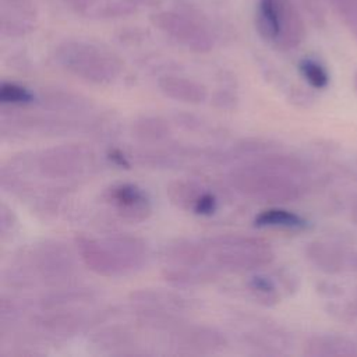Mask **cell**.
I'll return each instance as SVG.
<instances>
[{"label": "cell", "mask_w": 357, "mask_h": 357, "mask_svg": "<svg viewBox=\"0 0 357 357\" xmlns=\"http://www.w3.org/2000/svg\"><path fill=\"white\" fill-rule=\"evenodd\" d=\"M75 247L81 262L105 278L127 276L144 269L149 259L148 244L132 234L113 233L103 237L77 236Z\"/></svg>", "instance_id": "3"}, {"label": "cell", "mask_w": 357, "mask_h": 357, "mask_svg": "<svg viewBox=\"0 0 357 357\" xmlns=\"http://www.w3.org/2000/svg\"><path fill=\"white\" fill-rule=\"evenodd\" d=\"M103 202L114 213L130 223H141L152 213V202L146 191L134 183H116L102 194Z\"/></svg>", "instance_id": "10"}, {"label": "cell", "mask_w": 357, "mask_h": 357, "mask_svg": "<svg viewBox=\"0 0 357 357\" xmlns=\"http://www.w3.org/2000/svg\"><path fill=\"white\" fill-rule=\"evenodd\" d=\"M166 194L173 205L198 216H211L219 208V198L215 191L195 180H174L167 185Z\"/></svg>", "instance_id": "11"}, {"label": "cell", "mask_w": 357, "mask_h": 357, "mask_svg": "<svg viewBox=\"0 0 357 357\" xmlns=\"http://www.w3.org/2000/svg\"><path fill=\"white\" fill-rule=\"evenodd\" d=\"M36 100L38 95L21 84L3 81L0 85V102L3 106L25 107L36 103Z\"/></svg>", "instance_id": "24"}, {"label": "cell", "mask_w": 357, "mask_h": 357, "mask_svg": "<svg viewBox=\"0 0 357 357\" xmlns=\"http://www.w3.org/2000/svg\"><path fill=\"white\" fill-rule=\"evenodd\" d=\"M53 57L61 70L95 85H109L123 71V61L116 53L86 40H64L54 47Z\"/></svg>", "instance_id": "5"}, {"label": "cell", "mask_w": 357, "mask_h": 357, "mask_svg": "<svg viewBox=\"0 0 357 357\" xmlns=\"http://www.w3.org/2000/svg\"><path fill=\"white\" fill-rule=\"evenodd\" d=\"M17 225V219L13 213V211L6 205L1 204L0 208V233H1V240L4 241L8 234L14 231V226Z\"/></svg>", "instance_id": "29"}, {"label": "cell", "mask_w": 357, "mask_h": 357, "mask_svg": "<svg viewBox=\"0 0 357 357\" xmlns=\"http://www.w3.org/2000/svg\"><path fill=\"white\" fill-rule=\"evenodd\" d=\"M158 88L166 98L190 105H201L209 96L204 84L176 74L162 75L158 79Z\"/></svg>", "instance_id": "18"}, {"label": "cell", "mask_w": 357, "mask_h": 357, "mask_svg": "<svg viewBox=\"0 0 357 357\" xmlns=\"http://www.w3.org/2000/svg\"><path fill=\"white\" fill-rule=\"evenodd\" d=\"M346 250L339 244L312 240L305 248L304 254L307 261L318 271L326 275H339L347 269L346 266Z\"/></svg>", "instance_id": "17"}, {"label": "cell", "mask_w": 357, "mask_h": 357, "mask_svg": "<svg viewBox=\"0 0 357 357\" xmlns=\"http://www.w3.org/2000/svg\"><path fill=\"white\" fill-rule=\"evenodd\" d=\"M208 266L223 272H251L269 266L275 252L268 241L245 234H219L204 238Z\"/></svg>", "instance_id": "6"}, {"label": "cell", "mask_w": 357, "mask_h": 357, "mask_svg": "<svg viewBox=\"0 0 357 357\" xmlns=\"http://www.w3.org/2000/svg\"><path fill=\"white\" fill-rule=\"evenodd\" d=\"M329 6L357 40V0H329Z\"/></svg>", "instance_id": "26"}, {"label": "cell", "mask_w": 357, "mask_h": 357, "mask_svg": "<svg viewBox=\"0 0 357 357\" xmlns=\"http://www.w3.org/2000/svg\"><path fill=\"white\" fill-rule=\"evenodd\" d=\"M350 303L353 304V307H354V310L357 311V289H356V294H354V298L353 300H350Z\"/></svg>", "instance_id": "34"}, {"label": "cell", "mask_w": 357, "mask_h": 357, "mask_svg": "<svg viewBox=\"0 0 357 357\" xmlns=\"http://www.w3.org/2000/svg\"><path fill=\"white\" fill-rule=\"evenodd\" d=\"M353 86H354V89H356V92H357V71H356V74H354V77H353Z\"/></svg>", "instance_id": "35"}, {"label": "cell", "mask_w": 357, "mask_h": 357, "mask_svg": "<svg viewBox=\"0 0 357 357\" xmlns=\"http://www.w3.org/2000/svg\"><path fill=\"white\" fill-rule=\"evenodd\" d=\"M303 10L304 15L317 28H322L326 24V13L329 0H296Z\"/></svg>", "instance_id": "27"}, {"label": "cell", "mask_w": 357, "mask_h": 357, "mask_svg": "<svg viewBox=\"0 0 357 357\" xmlns=\"http://www.w3.org/2000/svg\"><path fill=\"white\" fill-rule=\"evenodd\" d=\"M77 15L89 20H116L134 14L141 4L153 0H61Z\"/></svg>", "instance_id": "13"}, {"label": "cell", "mask_w": 357, "mask_h": 357, "mask_svg": "<svg viewBox=\"0 0 357 357\" xmlns=\"http://www.w3.org/2000/svg\"><path fill=\"white\" fill-rule=\"evenodd\" d=\"M296 0H258L255 29L262 40L278 50L297 49L305 39V21Z\"/></svg>", "instance_id": "7"}, {"label": "cell", "mask_w": 357, "mask_h": 357, "mask_svg": "<svg viewBox=\"0 0 357 357\" xmlns=\"http://www.w3.org/2000/svg\"><path fill=\"white\" fill-rule=\"evenodd\" d=\"M74 276L73 254L59 241H40L21 248L11 265L3 272L4 283L13 287L36 284L61 287Z\"/></svg>", "instance_id": "4"}, {"label": "cell", "mask_w": 357, "mask_h": 357, "mask_svg": "<svg viewBox=\"0 0 357 357\" xmlns=\"http://www.w3.org/2000/svg\"><path fill=\"white\" fill-rule=\"evenodd\" d=\"M254 225L257 227H279L287 230H304L310 226L308 220L303 216L276 206L261 211L254 218Z\"/></svg>", "instance_id": "22"}, {"label": "cell", "mask_w": 357, "mask_h": 357, "mask_svg": "<svg viewBox=\"0 0 357 357\" xmlns=\"http://www.w3.org/2000/svg\"><path fill=\"white\" fill-rule=\"evenodd\" d=\"M350 218H351L353 223H354V225H357V202H354V204H353V206H351Z\"/></svg>", "instance_id": "33"}, {"label": "cell", "mask_w": 357, "mask_h": 357, "mask_svg": "<svg viewBox=\"0 0 357 357\" xmlns=\"http://www.w3.org/2000/svg\"><path fill=\"white\" fill-rule=\"evenodd\" d=\"M241 340L248 347L259 350L264 354H282L293 343L284 328L269 322H257L252 328L241 333Z\"/></svg>", "instance_id": "15"}, {"label": "cell", "mask_w": 357, "mask_h": 357, "mask_svg": "<svg viewBox=\"0 0 357 357\" xmlns=\"http://www.w3.org/2000/svg\"><path fill=\"white\" fill-rule=\"evenodd\" d=\"M163 279L173 286H199L215 282L218 271L212 268H178L165 266L162 271Z\"/></svg>", "instance_id": "21"}, {"label": "cell", "mask_w": 357, "mask_h": 357, "mask_svg": "<svg viewBox=\"0 0 357 357\" xmlns=\"http://www.w3.org/2000/svg\"><path fill=\"white\" fill-rule=\"evenodd\" d=\"M35 0H0V33L6 38L29 35L38 24Z\"/></svg>", "instance_id": "12"}, {"label": "cell", "mask_w": 357, "mask_h": 357, "mask_svg": "<svg viewBox=\"0 0 357 357\" xmlns=\"http://www.w3.org/2000/svg\"><path fill=\"white\" fill-rule=\"evenodd\" d=\"M106 156H107V159H109L113 165H116V166H119V167H121V169H130V167H131V162L128 160V156H126V155H124L120 149H117V148L109 149L107 153H106Z\"/></svg>", "instance_id": "31"}, {"label": "cell", "mask_w": 357, "mask_h": 357, "mask_svg": "<svg viewBox=\"0 0 357 357\" xmlns=\"http://www.w3.org/2000/svg\"><path fill=\"white\" fill-rule=\"evenodd\" d=\"M130 301L132 307L137 308L156 310L177 315H183L184 312L192 311L198 307L197 300L162 289H138L130 294Z\"/></svg>", "instance_id": "14"}, {"label": "cell", "mask_w": 357, "mask_h": 357, "mask_svg": "<svg viewBox=\"0 0 357 357\" xmlns=\"http://www.w3.org/2000/svg\"><path fill=\"white\" fill-rule=\"evenodd\" d=\"M152 25L188 52L204 54L215 46V38L205 24L177 10H158L149 17Z\"/></svg>", "instance_id": "8"}, {"label": "cell", "mask_w": 357, "mask_h": 357, "mask_svg": "<svg viewBox=\"0 0 357 357\" xmlns=\"http://www.w3.org/2000/svg\"><path fill=\"white\" fill-rule=\"evenodd\" d=\"M317 291H318L322 297L329 298V300L340 298V297L344 294L343 287L339 286L337 283H333V282H321V283L317 286Z\"/></svg>", "instance_id": "30"}, {"label": "cell", "mask_w": 357, "mask_h": 357, "mask_svg": "<svg viewBox=\"0 0 357 357\" xmlns=\"http://www.w3.org/2000/svg\"><path fill=\"white\" fill-rule=\"evenodd\" d=\"M230 185L243 197L265 204L300 199L310 187V166L289 153L266 151L229 173Z\"/></svg>", "instance_id": "1"}, {"label": "cell", "mask_w": 357, "mask_h": 357, "mask_svg": "<svg viewBox=\"0 0 357 357\" xmlns=\"http://www.w3.org/2000/svg\"><path fill=\"white\" fill-rule=\"evenodd\" d=\"M325 311L333 319L347 325L357 321V311L350 301H329L325 305Z\"/></svg>", "instance_id": "28"}, {"label": "cell", "mask_w": 357, "mask_h": 357, "mask_svg": "<svg viewBox=\"0 0 357 357\" xmlns=\"http://www.w3.org/2000/svg\"><path fill=\"white\" fill-rule=\"evenodd\" d=\"M99 169L96 152L84 144H64L22 153L8 160L1 170L33 174L47 183H54L61 191L70 184L92 176Z\"/></svg>", "instance_id": "2"}, {"label": "cell", "mask_w": 357, "mask_h": 357, "mask_svg": "<svg viewBox=\"0 0 357 357\" xmlns=\"http://www.w3.org/2000/svg\"><path fill=\"white\" fill-rule=\"evenodd\" d=\"M166 266L178 268H211L205 240L180 238L167 244L163 250Z\"/></svg>", "instance_id": "16"}, {"label": "cell", "mask_w": 357, "mask_h": 357, "mask_svg": "<svg viewBox=\"0 0 357 357\" xmlns=\"http://www.w3.org/2000/svg\"><path fill=\"white\" fill-rule=\"evenodd\" d=\"M346 266L347 271L357 275V250H346Z\"/></svg>", "instance_id": "32"}, {"label": "cell", "mask_w": 357, "mask_h": 357, "mask_svg": "<svg viewBox=\"0 0 357 357\" xmlns=\"http://www.w3.org/2000/svg\"><path fill=\"white\" fill-rule=\"evenodd\" d=\"M298 71L308 85L315 89H325L329 85L331 78L328 70L321 61L312 57L301 59L298 61Z\"/></svg>", "instance_id": "25"}, {"label": "cell", "mask_w": 357, "mask_h": 357, "mask_svg": "<svg viewBox=\"0 0 357 357\" xmlns=\"http://www.w3.org/2000/svg\"><path fill=\"white\" fill-rule=\"evenodd\" d=\"M167 343L178 354H209L226 349L229 340L213 326L181 322L169 332Z\"/></svg>", "instance_id": "9"}, {"label": "cell", "mask_w": 357, "mask_h": 357, "mask_svg": "<svg viewBox=\"0 0 357 357\" xmlns=\"http://www.w3.org/2000/svg\"><path fill=\"white\" fill-rule=\"evenodd\" d=\"M303 353L308 357H357V343L342 335H312L304 342Z\"/></svg>", "instance_id": "19"}, {"label": "cell", "mask_w": 357, "mask_h": 357, "mask_svg": "<svg viewBox=\"0 0 357 357\" xmlns=\"http://www.w3.org/2000/svg\"><path fill=\"white\" fill-rule=\"evenodd\" d=\"M250 294L262 305L273 307L280 303L282 293L275 279L266 275L251 276L245 283Z\"/></svg>", "instance_id": "23"}, {"label": "cell", "mask_w": 357, "mask_h": 357, "mask_svg": "<svg viewBox=\"0 0 357 357\" xmlns=\"http://www.w3.org/2000/svg\"><path fill=\"white\" fill-rule=\"evenodd\" d=\"M131 132L142 144H159L169 138L170 124L160 116H141L132 121Z\"/></svg>", "instance_id": "20"}]
</instances>
